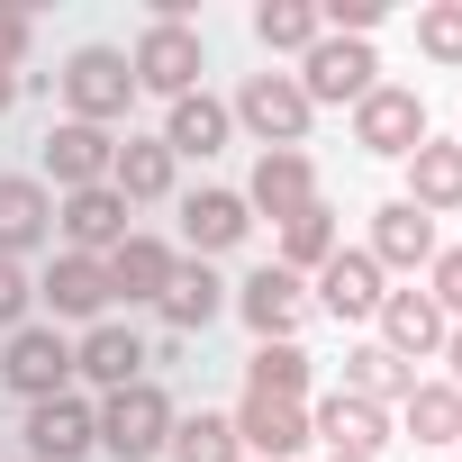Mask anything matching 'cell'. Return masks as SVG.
Returning a JSON list of instances; mask_svg holds the SVG:
<instances>
[{
  "instance_id": "obj_15",
  "label": "cell",
  "mask_w": 462,
  "mask_h": 462,
  "mask_svg": "<svg viewBox=\"0 0 462 462\" xmlns=\"http://www.w3.org/2000/svg\"><path fill=\"white\" fill-rule=\"evenodd\" d=\"M309 444H327V453H354V462H381V444H390V408L327 390V399L309 408Z\"/></svg>"
},
{
  "instance_id": "obj_19",
  "label": "cell",
  "mask_w": 462,
  "mask_h": 462,
  "mask_svg": "<svg viewBox=\"0 0 462 462\" xmlns=\"http://www.w3.org/2000/svg\"><path fill=\"white\" fill-rule=\"evenodd\" d=\"M37 300H46L55 318L100 327V318H109V263H100V254H55V263L37 273Z\"/></svg>"
},
{
  "instance_id": "obj_22",
  "label": "cell",
  "mask_w": 462,
  "mask_h": 462,
  "mask_svg": "<svg viewBox=\"0 0 462 462\" xmlns=\"http://www.w3.org/2000/svg\"><path fill=\"white\" fill-rule=\"evenodd\" d=\"M372 327H381V345H390L399 363H435V354H444V336H453V327H444V309H435L426 291H390Z\"/></svg>"
},
{
  "instance_id": "obj_10",
  "label": "cell",
  "mask_w": 462,
  "mask_h": 462,
  "mask_svg": "<svg viewBox=\"0 0 462 462\" xmlns=\"http://www.w3.org/2000/svg\"><path fill=\"white\" fill-rule=\"evenodd\" d=\"M381 300H390V273H381L363 245H345V254L318 273V291H309V309H327L336 327H372V318H381Z\"/></svg>"
},
{
  "instance_id": "obj_14",
  "label": "cell",
  "mask_w": 462,
  "mask_h": 462,
  "mask_svg": "<svg viewBox=\"0 0 462 462\" xmlns=\"http://www.w3.org/2000/svg\"><path fill=\"white\" fill-rule=\"evenodd\" d=\"M118 163V136L109 127H82V118H55L46 127V181L55 190H100Z\"/></svg>"
},
{
  "instance_id": "obj_21",
  "label": "cell",
  "mask_w": 462,
  "mask_h": 462,
  "mask_svg": "<svg viewBox=\"0 0 462 462\" xmlns=\"http://www.w3.org/2000/svg\"><path fill=\"white\" fill-rule=\"evenodd\" d=\"M226 291H236V282H217L208 263H172V282H163L154 318H163L172 336H208V327L226 318Z\"/></svg>"
},
{
  "instance_id": "obj_36",
  "label": "cell",
  "mask_w": 462,
  "mask_h": 462,
  "mask_svg": "<svg viewBox=\"0 0 462 462\" xmlns=\"http://www.w3.org/2000/svg\"><path fill=\"white\" fill-rule=\"evenodd\" d=\"M37 55V19L28 10H10V0H0V73H19Z\"/></svg>"
},
{
  "instance_id": "obj_12",
  "label": "cell",
  "mask_w": 462,
  "mask_h": 462,
  "mask_svg": "<svg viewBox=\"0 0 462 462\" xmlns=\"http://www.w3.org/2000/svg\"><path fill=\"white\" fill-rule=\"evenodd\" d=\"M19 444H28V462H82V453L100 444V408H91L82 390L37 399V408H28V426H19Z\"/></svg>"
},
{
  "instance_id": "obj_28",
  "label": "cell",
  "mask_w": 462,
  "mask_h": 462,
  "mask_svg": "<svg viewBox=\"0 0 462 462\" xmlns=\"http://www.w3.org/2000/svg\"><path fill=\"white\" fill-rule=\"evenodd\" d=\"M336 254H345V226H336V208H327V199H318V208H300V217H291V226H282V254H273V263H282V273H300V282H309V273H327V263H336Z\"/></svg>"
},
{
  "instance_id": "obj_27",
  "label": "cell",
  "mask_w": 462,
  "mask_h": 462,
  "mask_svg": "<svg viewBox=\"0 0 462 462\" xmlns=\"http://www.w3.org/2000/svg\"><path fill=\"white\" fill-rule=\"evenodd\" d=\"M336 390H345V399H372V408H399V399L417 390V363H399L390 345H354Z\"/></svg>"
},
{
  "instance_id": "obj_4",
  "label": "cell",
  "mask_w": 462,
  "mask_h": 462,
  "mask_svg": "<svg viewBox=\"0 0 462 462\" xmlns=\"http://www.w3.org/2000/svg\"><path fill=\"white\" fill-rule=\"evenodd\" d=\"M172 390L163 381H136V390H109L100 399V453L109 462H154L163 444H172Z\"/></svg>"
},
{
  "instance_id": "obj_33",
  "label": "cell",
  "mask_w": 462,
  "mask_h": 462,
  "mask_svg": "<svg viewBox=\"0 0 462 462\" xmlns=\"http://www.w3.org/2000/svg\"><path fill=\"white\" fill-rule=\"evenodd\" d=\"M417 55L435 73H462V0H426L417 10Z\"/></svg>"
},
{
  "instance_id": "obj_20",
  "label": "cell",
  "mask_w": 462,
  "mask_h": 462,
  "mask_svg": "<svg viewBox=\"0 0 462 462\" xmlns=\"http://www.w3.org/2000/svg\"><path fill=\"white\" fill-rule=\"evenodd\" d=\"M363 254H372L381 273H426L444 245H435V217H417L408 199H381V208H372V245H363Z\"/></svg>"
},
{
  "instance_id": "obj_25",
  "label": "cell",
  "mask_w": 462,
  "mask_h": 462,
  "mask_svg": "<svg viewBox=\"0 0 462 462\" xmlns=\"http://www.w3.org/2000/svg\"><path fill=\"white\" fill-rule=\"evenodd\" d=\"M417 217H453L462 208V145L453 136H426L417 154H408V190H399Z\"/></svg>"
},
{
  "instance_id": "obj_38",
  "label": "cell",
  "mask_w": 462,
  "mask_h": 462,
  "mask_svg": "<svg viewBox=\"0 0 462 462\" xmlns=\"http://www.w3.org/2000/svg\"><path fill=\"white\" fill-rule=\"evenodd\" d=\"M19 109V73H0V118H10Z\"/></svg>"
},
{
  "instance_id": "obj_32",
  "label": "cell",
  "mask_w": 462,
  "mask_h": 462,
  "mask_svg": "<svg viewBox=\"0 0 462 462\" xmlns=\"http://www.w3.org/2000/svg\"><path fill=\"white\" fill-rule=\"evenodd\" d=\"M172 462H245V444H236V417H217V408H190V417H172V444H163Z\"/></svg>"
},
{
  "instance_id": "obj_18",
  "label": "cell",
  "mask_w": 462,
  "mask_h": 462,
  "mask_svg": "<svg viewBox=\"0 0 462 462\" xmlns=\"http://www.w3.org/2000/svg\"><path fill=\"white\" fill-rule=\"evenodd\" d=\"M236 444H245V462H291V453H309V408L300 399H236Z\"/></svg>"
},
{
  "instance_id": "obj_26",
  "label": "cell",
  "mask_w": 462,
  "mask_h": 462,
  "mask_svg": "<svg viewBox=\"0 0 462 462\" xmlns=\"http://www.w3.org/2000/svg\"><path fill=\"white\" fill-rule=\"evenodd\" d=\"M172 245L163 236H127L118 254H109V300H127V309H154L163 300V282H172Z\"/></svg>"
},
{
  "instance_id": "obj_24",
  "label": "cell",
  "mask_w": 462,
  "mask_h": 462,
  "mask_svg": "<svg viewBox=\"0 0 462 462\" xmlns=\"http://www.w3.org/2000/svg\"><path fill=\"white\" fill-rule=\"evenodd\" d=\"M172 181H181V163H172V145H163V136H118L109 190H118L127 208H154V199H172Z\"/></svg>"
},
{
  "instance_id": "obj_17",
  "label": "cell",
  "mask_w": 462,
  "mask_h": 462,
  "mask_svg": "<svg viewBox=\"0 0 462 462\" xmlns=\"http://www.w3.org/2000/svg\"><path fill=\"white\" fill-rule=\"evenodd\" d=\"M327 190H318V163L309 154H254V172H245V208L254 217H300V208H318Z\"/></svg>"
},
{
  "instance_id": "obj_8",
  "label": "cell",
  "mask_w": 462,
  "mask_h": 462,
  "mask_svg": "<svg viewBox=\"0 0 462 462\" xmlns=\"http://www.w3.org/2000/svg\"><path fill=\"white\" fill-rule=\"evenodd\" d=\"M0 381H10L28 408H37V399H64V390H73V345H64V327H37V318H28L10 345H0Z\"/></svg>"
},
{
  "instance_id": "obj_29",
  "label": "cell",
  "mask_w": 462,
  "mask_h": 462,
  "mask_svg": "<svg viewBox=\"0 0 462 462\" xmlns=\"http://www.w3.org/2000/svg\"><path fill=\"white\" fill-rule=\"evenodd\" d=\"M309 381H318V354L309 345H254L245 354V390L254 399H300L309 408Z\"/></svg>"
},
{
  "instance_id": "obj_35",
  "label": "cell",
  "mask_w": 462,
  "mask_h": 462,
  "mask_svg": "<svg viewBox=\"0 0 462 462\" xmlns=\"http://www.w3.org/2000/svg\"><path fill=\"white\" fill-rule=\"evenodd\" d=\"M28 309H37V273L28 263H0V336H19Z\"/></svg>"
},
{
  "instance_id": "obj_37",
  "label": "cell",
  "mask_w": 462,
  "mask_h": 462,
  "mask_svg": "<svg viewBox=\"0 0 462 462\" xmlns=\"http://www.w3.org/2000/svg\"><path fill=\"white\" fill-rule=\"evenodd\" d=\"M444 363H453V372H444V381H453V390H462V327H453V336H444Z\"/></svg>"
},
{
  "instance_id": "obj_3",
  "label": "cell",
  "mask_w": 462,
  "mask_h": 462,
  "mask_svg": "<svg viewBox=\"0 0 462 462\" xmlns=\"http://www.w3.org/2000/svg\"><path fill=\"white\" fill-rule=\"evenodd\" d=\"M127 73H136V91H154V100L172 109V100L199 91V73H208V37H199V28H172V19H145L136 46H127Z\"/></svg>"
},
{
  "instance_id": "obj_41",
  "label": "cell",
  "mask_w": 462,
  "mask_h": 462,
  "mask_svg": "<svg viewBox=\"0 0 462 462\" xmlns=\"http://www.w3.org/2000/svg\"><path fill=\"white\" fill-rule=\"evenodd\" d=\"M453 145H462V136H453Z\"/></svg>"
},
{
  "instance_id": "obj_7",
  "label": "cell",
  "mask_w": 462,
  "mask_h": 462,
  "mask_svg": "<svg viewBox=\"0 0 462 462\" xmlns=\"http://www.w3.org/2000/svg\"><path fill=\"white\" fill-rule=\"evenodd\" d=\"M354 145L381 154V163H408V154L426 145V100H417L408 82H372V91L354 100Z\"/></svg>"
},
{
  "instance_id": "obj_5",
  "label": "cell",
  "mask_w": 462,
  "mask_h": 462,
  "mask_svg": "<svg viewBox=\"0 0 462 462\" xmlns=\"http://www.w3.org/2000/svg\"><path fill=\"white\" fill-rule=\"evenodd\" d=\"M226 309L254 327V345H300V327H309V282L282 273V263H254L236 291H226Z\"/></svg>"
},
{
  "instance_id": "obj_34",
  "label": "cell",
  "mask_w": 462,
  "mask_h": 462,
  "mask_svg": "<svg viewBox=\"0 0 462 462\" xmlns=\"http://www.w3.org/2000/svg\"><path fill=\"white\" fill-rule=\"evenodd\" d=\"M426 300L444 309V327H462V245H444V254L426 263Z\"/></svg>"
},
{
  "instance_id": "obj_16",
  "label": "cell",
  "mask_w": 462,
  "mask_h": 462,
  "mask_svg": "<svg viewBox=\"0 0 462 462\" xmlns=\"http://www.w3.org/2000/svg\"><path fill=\"white\" fill-rule=\"evenodd\" d=\"M55 236V190L37 172H0V263H28Z\"/></svg>"
},
{
  "instance_id": "obj_23",
  "label": "cell",
  "mask_w": 462,
  "mask_h": 462,
  "mask_svg": "<svg viewBox=\"0 0 462 462\" xmlns=\"http://www.w3.org/2000/svg\"><path fill=\"white\" fill-rule=\"evenodd\" d=\"M226 136H236V118H226L217 91H190V100L163 109V145H172V163H208V154H226Z\"/></svg>"
},
{
  "instance_id": "obj_1",
  "label": "cell",
  "mask_w": 462,
  "mask_h": 462,
  "mask_svg": "<svg viewBox=\"0 0 462 462\" xmlns=\"http://www.w3.org/2000/svg\"><path fill=\"white\" fill-rule=\"evenodd\" d=\"M55 100H64V118H82V127H127V109L145 100L136 91V73H127V55L118 46H73L64 55V73H55Z\"/></svg>"
},
{
  "instance_id": "obj_31",
  "label": "cell",
  "mask_w": 462,
  "mask_h": 462,
  "mask_svg": "<svg viewBox=\"0 0 462 462\" xmlns=\"http://www.w3.org/2000/svg\"><path fill=\"white\" fill-rule=\"evenodd\" d=\"M318 37H327L318 0H263V10H254V46L263 55H309Z\"/></svg>"
},
{
  "instance_id": "obj_30",
  "label": "cell",
  "mask_w": 462,
  "mask_h": 462,
  "mask_svg": "<svg viewBox=\"0 0 462 462\" xmlns=\"http://www.w3.org/2000/svg\"><path fill=\"white\" fill-rule=\"evenodd\" d=\"M399 426H408V444H462V390L453 381H417L399 399Z\"/></svg>"
},
{
  "instance_id": "obj_6",
  "label": "cell",
  "mask_w": 462,
  "mask_h": 462,
  "mask_svg": "<svg viewBox=\"0 0 462 462\" xmlns=\"http://www.w3.org/2000/svg\"><path fill=\"white\" fill-rule=\"evenodd\" d=\"M300 91H309V109H354L372 82H381V55L363 46V37H318L309 55H300V73H291Z\"/></svg>"
},
{
  "instance_id": "obj_2",
  "label": "cell",
  "mask_w": 462,
  "mask_h": 462,
  "mask_svg": "<svg viewBox=\"0 0 462 462\" xmlns=\"http://www.w3.org/2000/svg\"><path fill=\"white\" fill-rule=\"evenodd\" d=\"M226 118H236L263 154H309V127H318V109H309V91L291 73H245L236 100H226Z\"/></svg>"
},
{
  "instance_id": "obj_13",
  "label": "cell",
  "mask_w": 462,
  "mask_h": 462,
  "mask_svg": "<svg viewBox=\"0 0 462 462\" xmlns=\"http://www.w3.org/2000/svg\"><path fill=\"white\" fill-rule=\"evenodd\" d=\"M55 236H64V254H100V263H109L136 226H127V199L100 181V190H64V199H55Z\"/></svg>"
},
{
  "instance_id": "obj_9",
  "label": "cell",
  "mask_w": 462,
  "mask_h": 462,
  "mask_svg": "<svg viewBox=\"0 0 462 462\" xmlns=\"http://www.w3.org/2000/svg\"><path fill=\"white\" fill-rule=\"evenodd\" d=\"M245 236H254V208H245V190H217V181L181 190V245H190V263H208V254H236Z\"/></svg>"
},
{
  "instance_id": "obj_40",
  "label": "cell",
  "mask_w": 462,
  "mask_h": 462,
  "mask_svg": "<svg viewBox=\"0 0 462 462\" xmlns=\"http://www.w3.org/2000/svg\"><path fill=\"white\" fill-rule=\"evenodd\" d=\"M19 462H28V453H19Z\"/></svg>"
},
{
  "instance_id": "obj_11",
  "label": "cell",
  "mask_w": 462,
  "mask_h": 462,
  "mask_svg": "<svg viewBox=\"0 0 462 462\" xmlns=\"http://www.w3.org/2000/svg\"><path fill=\"white\" fill-rule=\"evenodd\" d=\"M73 381H91V390H136V381H154V345H145L136 327L100 318V327L73 345Z\"/></svg>"
},
{
  "instance_id": "obj_39",
  "label": "cell",
  "mask_w": 462,
  "mask_h": 462,
  "mask_svg": "<svg viewBox=\"0 0 462 462\" xmlns=\"http://www.w3.org/2000/svg\"><path fill=\"white\" fill-rule=\"evenodd\" d=\"M327 462H354V453H327Z\"/></svg>"
}]
</instances>
